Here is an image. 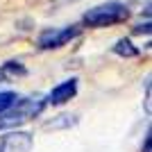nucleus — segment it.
<instances>
[{
	"mask_svg": "<svg viewBox=\"0 0 152 152\" xmlns=\"http://www.w3.org/2000/svg\"><path fill=\"white\" fill-rule=\"evenodd\" d=\"M45 102L41 95H34V98H16L12 107H7L5 111H0V132L2 129H16L18 125L37 118L41 111H43Z\"/></svg>",
	"mask_w": 152,
	"mask_h": 152,
	"instance_id": "f257e3e1",
	"label": "nucleus"
},
{
	"mask_svg": "<svg viewBox=\"0 0 152 152\" xmlns=\"http://www.w3.org/2000/svg\"><path fill=\"white\" fill-rule=\"evenodd\" d=\"M129 12L127 7L121 2H107V5H98L93 9L82 16V23L86 27H109V25H118V23H125Z\"/></svg>",
	"mask_w": 152,
	"mask_h": 152,
	"instance_id": "f03ea898",
	"label": "nucleus"
},
{
	"mask_svg": "<svg viewBox=\"0 0 152 152\" xmlns=\"http://www.w3.org/2000/svg\"><path fill=\"white\" fill-rule=\"evenodd\" d=\"M80 37V27L68 25V27H59V30H45L39 37V48L41 50H57L61 45L70 43L73 39Z\"/></svg>",
	"mask_w": 152,
	"mask_h": 152,
	"instance_id": "7ed1b4c3",
	"label": "nucleus"
},
{
	"mask_svg": "<svg viewBox=\"0 0 152 152\" xmlns=\"http://www.w3.org/2000/svg\"><path fill=\"white\" fill-rule=\"evenodd\" d=\"M34 145L32 134L27 132H9L0 143V152H30Z\"/></svg>",
	"mask_w": 152,
	"mask_h": 152,
	"instance_id": "20e7f679",
	"label": "nucleus"
},
{
	"mask_svg": "<svg viewBox=\"0 0 152 152\" xmlns=\"http://www.w3.org/2000/svg\"><path fill=\"white\" fill-rule=\"evenodd\" d=\"M75 93H77V80H66V82L57 84V86L48 93V102H50V104H64V102H68L70 98H75Z\"/></svg>",
	"mask_w": 152,
	"mask_h": 152,
	"instance_id": "39448f33",
	"label": "nucleus"
},
{
	"mask_svg": "<svg viewBox=\"0 0 152 152\" xmlns=\"http://www.w3.org/2000/svg\"><path fill=\"white\" fill-rule=\"evenodd\" d=\"M2 77H5V80H14V77H23L27 73L25 70V66H23V64L20 61H7L5 66H2Z\"/></svg>",
	"mask_w": 152,
	"mask_h": 152,
	"instance_id": "423d86ee",
	"label": "nucleus"
},
{
	"mask_svg": "<svg viewBox=\"0 0 152 152\" xmlns=\"http://www.w3.org/2000/svg\"><path fill=\"white\" fill-rule=\"evenodd\" d=\"M114 52L121 55V57H136V55H139V48H134L129 39H121V41H116Z\"/></svg>",
	"mask_w": 152,
	"mask_h": 152,
	"instance_id": "0eeeda50",
	"label": "nucleus"
},
{
	"mask_svg": "<svg viewBox=\"0 0 152 152\" xmlns=\"http://www.w3.org/2000/svg\"><path fill=\"white\" fill-rule=\"evenodd\" d=\"M14 102H16V93H12V91H2V93H0V111H5L7 107H12Z\"/></svg>",
	"mask_w": 152,
	"mask_h": 152,
	"instance_id": "6e6552de",
	"label": "nucleus"
},
{
	"mask_svg": "<svg viewBox=\"0 0 152 152\" xmlns=\"http://www.w3.org/2000/svg\"><path fill=\"white\" fill-rule=\"evenodd\" d=\"M150 98H152V91H150V80H148V84H145V114H148V116H150V111H152Z\"/></svg>",
	"mask_w": 152,
	"mask_h": 152,
	"instance_id": "1a4fd4ad",
	"label": "nucleus"
},
{
	"mask_svg": "<svg viewBox=\"0 0 152 152\" xmlns=\"http://www.w3.org/2000/svg\"><path fill=\"white\" fill-rule=\"evenodd\" d=\"M152 134H150V129H148V134H145V143H143V152H152Z\"/></svg>",
	"mask_w": 152,
	"mask_h": 152,
	"instance_id": "9d476101",
	"label": "nucleus"
},
{
	"mask_svg": "<svg viewBox=\"0 0 152 152\" xmlns=\"http://www.w3.org/2000/svg\"><path fill=\"white\" fill-rule=\"evenodd\" d=\"M0 80H5V77H2V70H0Z\"/></svg>",
	"mask_w": 152,
	"mask_h": 152,
	"instance_id": "9b49d317",
	"label": "nucleus"
}]
</instances>
